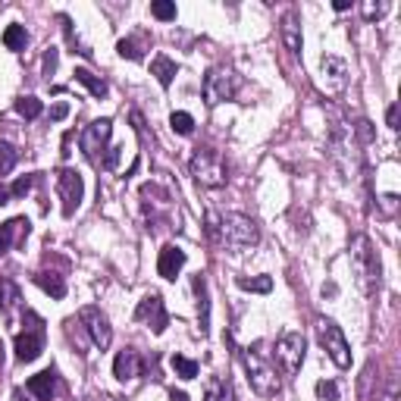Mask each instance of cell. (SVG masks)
I'll list each match as a JSON object with an SVG mask.
<instances>
[{
  "label": "cell",
  "mask_w": 401,
  "mask_h": 401,
  "mask_svg": "<svg viewBox=\"0 0 401 401\" xmlns=\"http://www.w3.org/2000/svg\"><path fill=\"white\" fill-rule=\"evenodd\" d=\"M241 364L248 370V382L257 395L264 398H273L276 392L282 389L279 382V373H276V364L270 360V351H266V342H254L241 351Z\"/></svg>",
  "instance_id": "1"
},
{
  "label": "cell",
  "mask_w": 401,
  "mask_h": 401,
  "mask_svg": "<svg viewBox=\"0 0 401 401\" xmlns=\"http://www.w3.org/2000/svg\"><path fill=\"white\" fill-rule=\"evenodd\" d=\"M351 264H355L358 282L364 288V295H376L380 292V282H382V264L380 254H376L373 241L367 235H355L351 239Z\"/></svg>",
  "instance_id": "2"
},
{
  "label": "cell",
  "mask_w": 401,
  "mask_h": 401,
  "mask_svg": "<svg viewBox=\"0 0 401 401\" xmlns=\"http://www.w3.org/2000/svg\"><path fill=\"white\" fill-rule=\"evenodd\" d=\"M261 241L257 223L245 214H223L219 217V245L229 251H248Z\"/></svg>",
  "instance_id": "3"
},
{
  "label": "cell",
  "mask_w": 401,
  "mask_h": 401,
  "mask_svg": "<svg viewBox=\"0 0 401 401\" xmlns=\"http://www.w3.org/2000/svg\"><path fill=\"white\" fill-rule=\"evenodd\" d=\"M188 170H192V179L201 188H223L229 182V170H226L223 154L214 151V147H198V151L192 154Z\"/></svg>",
  "instance_id": "4"
},
{
  "label": "cell",
  "mask_w": 401,
  "mask_h": 401,
  "mask_svg": "<svg viewBox=\"0 0 401 401\" xmlns=\"http://www.w3.org/2000/svg\"><path fill=\"white\" fill-rule=\"evenodd\" d=\"M239 85H241V78L235 75L229 66H210L204 82H201V94L210 107H217V104H223V100H232L235 94H239Z\"/></svg>",
  "instance_id": "5"
},
{
  "label": "cell",
  "mask_w": 401,
  "mask_h": 401,
  "mask_svg": "<svg viewBox=\"0 0 401 401\" xmlns=\"http://www.w3.org/2000/svg\"><path fill=\"white\" fill-rule=\"evenodd\" d=\"M26 317H28L31 326L26 329V333L16 335V342H13L16 360H22V364L35 360L44 351V323H41V317H38V313H31V311H26Z\"/></svg>",
  "instance_id": "6"
},
{
  "label": "cell",
  "mask_w": 401,
  "mask_h": 401,
  "mask_svg": "<svg viewBox=\"0 0 401 401\" xmlns=\"http://www.w3.org/2000/svg\"><path fill=\"white\" fill-rule=\"evenodd\" d=\"M304 348H308V342H304L301 333L279 335V342H276V360H279V367H282V373H286V376H295L298 370H301Z\"/></svg>",
  "instance_id": "7"
},
{
  "label": "cell",
  "mask_w": 401,
  "mask_h": 401,
  "mask_svg": "<svg viewBox=\"0 0 401 401\" xmlns=\"http://www.w3.org/2000/svg\"><path fill=\"white\" fill-rule=\"evenodd\" d=\"M320 345L326 348V355L333 358V364L339 370H348L351 367V351H348V342H345L342 329L333 323V320H320Z\"/></svg>",
  "instance_id": "8"
},
{
  "label": "cell",
  "mask_w": 401,
  "mask_h": 401,
  "mask_svg": "<svg viewBox=\"0 0 401 401\" xmlns=\"http://www.w3.org/2000/svg\"><path fill=\"white\" fill-rule=\"evenodd\" d=\"M57 192H60V201H63V217H73L82 204V194H85V182L75 170H66L63 167L57 172Z\"/></svg>",
  "instance_id": "9"
},
{
  "label": "cell",
  "mask_w": 401,
  "mask_h": 401,
  "mask_svg": "<svg viewBox=\"0 0 401 401\" xmlns=\"http://www.w3.org/2000/svg\"><path fill=\"white\" fill-rule=\"evenodd\" d=\"M110 132H113V123L110 120H94L85 125V132H82V154L88 157V160L98 163V157L104 154V147H107V141H110Z\"/></svg>",
  "instance_id": "10"
},
{
  "label": "cell",
  "mask_w": 401,
  "mask_h": 401,
  "mask_svg": "<svg viewBox=\"0 0 401 401\" xmlns=\"http://www.w3.org/2000/svg\"><path fill=\"white\" fill-rule=\"evenodd\" d=\"M78 320H82L85 329H88L94 348L107 351L110 342H113V326H110V320L104 317V313H100L98 308H82V311H78Z\"/></svg>",
  "instance_id": "11"
},
{
  "label": "cell",
  "mask_w": 401,
  "mask_h": 401,
  "mask_svg": "<svg viewBox=\"0 0 401 401\" xmlns=\"http://www.w3.org/2000/svg\"><path fill=\"white\" fill-rule=\"evenodd\" d=\"M135 320H141V323H147L157 335H160L163 329L170 326V313H167V308H163V298L157 295V292L145 295V298L138 301V308H135Z\"/></svg>",
  "instance_id": "12"
},
{
  "label": "cell",
  "mask_w": 401,
  "mask_h": 401,
  "mask_svg": "<svg viewBox=\"0 0 401 401\" xmlns=\"http://www.w3.org/2000/svg\"><path fill=\"white\" fill-rule=\"evenodd\" d=\"M145 373V360H141L138 351H132V348H125L116 355L113 360V376L120 382H129V380H135V376Z\"/></svg>",
  "instance_id": "13"
},
{
  "label": "cell",
  "mask_w": 401,
  "mask_h": 401,
  "mask_svg": "<svg viewBox=\"0 0 401 401\" xmlns=\"http://www.w3.org/2000/svg\"><path fill=\"white\" fill-rule=\"evenodd\" d=\"M185 266V251L176 248V245H163L160 248V257H157V273L163 279H176L179 270Z\"/></svg>",
  "instance_id": "14"
},
{
  "label": "cell",
  "mask_w": 401,
  "mask_h": 401,
  "mask_svg": "<svg viewBox=\"0 0 401 401\" xmlns=\"http://www.w3.org/2000/svg\"><path fill=\"white\" fill-rule=\"evenodd\" d=\"M26 386L38 401H51L60 392V376H57V370H41L38 376H31Z\"/></svg>",
  "instance_id": "15"
},
{
  "label": "cell",
  "mask_w": 401,
  "mask_h": 401,
  "mask_svg": "<svg viewBox=\"0 0 401 401\" xmlns=\"http://www.w3.org/2000/svg\"><path fill=\"white\" fill-rule=\"evenodd\" d=\"M345 82H348V66H345V60L326 53L323 57V85L329 91H342Z\"/></svg>",
  "instance_id": "16"
},
{
  "label": "cell",
  "mask_w": 401,
  "mask_h": 401,
  "mask_svg": "<svg viewBox=\"0 0 401 401\" xmlns=\"http://www.w3.org/2000/svg\"><path fill=\"white\" fill-rule=\"evenodd\" d=\"M192 288H194V298H198V317H201V335L210 333V298H207V279L194 276L192 279Z\"/></svg>",
  "instance_id": "17"
},
{
  "label": "cell",
  "mask_w": 401,
  "mask_h": 401,
  "mask_svg": "<svg viewBox=\"0 0 401 401\" xmlns=\"http://www.w3.org/2000/svg\"><path fill=\"white\" fill-rule=\"evenodd\" d=\"M282 41L292 53H301V22H298V13L288 10L282 16Z\"/></svg>",
  "instance_id": "18"
},
{
  "label": "cell",
  "mask_w": 401,
  "mask_h": 401,
  "mask_svg": "<svg viewBox=\"0 0 401 401\" xmlns=\"http://www.w3.org/2000/svg\"><path fill=\"white\" fill-rule=\"evenodd\" d=\"M151 73L157 75V82H160L163 88H170L172 78H176V73H179V66H176V60L167 57V53H157V57L151 60Z\"/></svg>",
  "instance_id": "19"
},
{
  "label": "cell",
  "mask_w": 401,
  "mask_h": 401,
  "mask_svg": "<svg viewBox=\"0 0 401 401\" xmlns=\"http://www.w3.org/2000/svg\"><path fill=\"white\" fill-rule=\"evenodd\" d=\"M31 279H35V286H41V288H44V292L51 295V298H57V301H60V298H66V282H63V279L57 276V273L38 270Z\"/></svg>",
  "instance_id": "20"
},
{
  "label": "cell",
  "mask_w": 401,
  "mask_h": 401,
  "mask_svg": "<svg viewBox=\"0 0 401 401\" xmlns=\"http://www.w3.org/2000/svg\"><path fill=\"white\" fill-rule=\"evenodd\" d=\"M16 232H28V219L26 217H16V219H10V223L0 226V254H6V251L13 248Z\"/></svg>",
  "instance_id": "21"
},
{
  "label": "cell",
  "mask_w": 401,
  "mask_h": 401,
  "mask_svg": "<svg viewBox=\"0 0 401 401\" xmlns=\"http://www.w3.org/2000/svg\"><path fill=\"white\" fill-rule=\"evenodd\" d=\"M204 401H235L232 398V382L226 380V376H214V380L207 382Z\"/></svg>",
  "instance_id": "22"
},
{
  "label": "cell",
  "mask_w": 401,
  "mask_h": 401,
  "mask_svg": "<svg viewBox=\"0 0 401 401\" xmlns=\"http://www.w3.org/2000/svg\"><path fill=\"white\" fill-rule=\"evenodd\" d=\"M16 301H19V286H16L13 279L0 276V311H4L6 317H10V313H13Z\"/></svg>",
  "instance_id": "23"
},
{
  "label": "cell",
  "mask_w": 401,
  "mask_h": 401,
  "mask_svg": "<svg viewBox=\"0 0 401 401\" xmlns=\"http://www.w3.org/2000/svg\"><path fill=\"white\" fill-rule=\"evenodd\" d=\"M75 82H82L85 85V88H88L91 94H94V98H107V82H104V78H98V75H94V73H88V69H75Z\"/></svg>",
  "instance_id": "24"
},
{
  "label": "cell",
  "mask_w": 401,
  "mask_h": 401,
  "mask_svg": "<svg viewBox=\"0 0 401 401\" xmlns=\"http://www.w3.org/2000/svg\"><path fill=\"white\" fill-rule=\"evenodd\" d=\"M4 44H6V51H26V44H28V35H26V26H6L4 31Z\"/></svg>",
  "instance_id": "25"
},
{
  "label": "cell",
  "mask_w": 401,
  "mask_h": 401,
  "mask_svg": "<svg viewBox=\"0 0 401 401\" xmlns=\"http://www.w3.org/2000/svg\"><path fill=\"white\" fill-rule=\"evenodd\" d=\"M239 282V288H245V292H257V295H266V292H273V279L270 276H239L235 279Z\"/></svg>",
  "instance_id": "26"
},
{
  "label": "cell",
  "mask_w": 401,
  "mask_h": 401,
  "mask_svg": "<svg viewBox=\"0 0 401 401\" xmlns=\"http://www.w3.org/2000/svg\"><path fill=\"white\" fill-rule=\"evenodd\" d=\"M172 370H176V376H182V380H194L198 376V360L192 358H182V355H172Z\"/></svg>",
  "instance_id": "27"
},
{
  "label": "cell",
  "mask_w": 401,
  "mask_h": 401,
  "mask_svg": "<svg viewBox=\"0 0 401 401\" xmlns=\"http://www.w3.org/2000/svg\"><path fill=\"white\" fill-rule=\"evenodd\" d=\"M41 110H44V104L38 98H31V94H28V98L16 100V113L26 116V120H38V116H41Z\"/></svg>",
  "instance_id": "28"
},
{
  "label": "cell",
  "mask_w": 401,
  "mask_h": 401,
  "mask_svg": "<svg viewBox=\"0 0 401 401\" xmlns=\"http://www.w3.org/2000/svg\"><path fill=\"white\" fill-rule=\"evenodd\" d=\"M16 160H19V151H16L10 141H0V176H6L16 167Z\"/></svg>",
  "instance_id": "29"
},
{
  "label": "cell",
  "mask_w": 401,
  "mask_h": 401,
  "mask_svg": "<svg viewBox=\"0 0 401 401\" xmlns=\"http://www.w3.org/2000/svg\"><path fill=\"white\" fill-rule=\"evenodd\" d=\"M170 125H172V132H179V135H192L194 132V120H192V113H172L170 116Z\"/></svg>",
  "instance_id": "30"
},
{
  "label": "cell",
  "mask_w": 401,
  "mask_h": 401,
  "mask_svg": "<svg viewBox=\"0 0 401 401\" xmlns=\"http://www.w3.org/2000/svg\"><path fill=\"white\" fill-rule=\"evenodd\" d=\"M60 22H63V35H66L69 47H75V53H82V57H91L88 47L78 44V38H75V31H73V22H69V16H60Z\"/></svg>",
  "instance_id": "31"
},
{
  "label": "cell",
  "mask_w": 401,
  "mask_h": 401,
  "mask_svg": "<svg viewBox=\"0 0 401 401\" xmlns=\"http://www.w3.org/2000/svg\"><path fill=\"white\" fill-rule=\"evenodd\" d=\"M116 53H120V57H125V60H141V57H145L141 44L132 41V38H123V41L116 44Z\"/></svg>",
  "instance_id": "32"
},
{
  "label": "cell",
  "mask_w": 401,
  "mask_h": 401,
  "mask_svg": "<svg viewBox=\"0 0 401 401\" xmlns=\"http://www.w3.org/2000/svg\"><path fill=\"white\" fill-rule=\"evenodd\" d=\"M151 13H154L160 22H172V19H176V4H170V0H154V4H151Z\"/></svg>",
  "instance_id": "33"
},
{
  "label": "cell",
  "mask_w": 401,
  "mask_h": 401,
  "mask_svg": "<svg viewBox=\"0 0 401 401\" xmlns=\"http://www.w3.org/2000/svg\"><path fill=\"white\" fill-rule=\"evenodd\" d=\"M204 229H207V239L214 241V245H219V214L207 210V217H204Z\"/></svg>",
  "instance_id": "34"
},
{
  "label": "cell",
  "mask_w": 401,
  "mask_h": 401,
  "mask_svg": "<svg viewBox=\"0 0 401 401\" xmlns=\"http://www.w3.org/2000/svg\"><path fill=\"white\" fill-rule=\"evenodd\" d=\"M35 182H38V172H35V176H22L19 182H16V185L10 188V198H26V194L31 192V185H35Z\"/></svg>",
  "instance_id": "35"
},
{
  "label": "cell",
  "mask_w": 401,
  "mask_h": 401,
  "mask_svg": "<svg viewBox=\"0 0 401 401\" xmlns=\"http://www.w3.org/2000/svg\"><path fill=\"white\" fill-rule=\"evenodd\" d=\"M317 398H320V401H339V389H335V382L320 380V382H317Z\"/></svg>",
  "instance_id": "36"
},
{
  "label": "cell",
  "mask_w": 401,
  "mask_h": 401,
  "mask_svg": "<svg viewBox=\"0 0 401 401\" xmlns=\"http://www.w3.org/2000/svg\"><path fill=\"white\" fill-rule=\"evenodd\" d=\"M41 73H44V78H51L53 73H57V47H47V51H44Z\"/></svg>",
  "instance_id": "37"
},
{
  "label": "cell",
  "mask_w": 401,
  "mask_h": 401,
  "mask_svg": "<svg viewBox=\"0 0 401 401\" xmlns=\"http://www.w3.org/2000/svg\"><path fill=\"white\" fill-rule=\"evenodd\" d=\"M116 163H120V147H110L107 157L100 160V167H104V170H116Z\"/></svg>",
  "instance_id": "38"
},
{
  "label": "cell",
  "mask_w": 401,
  "mask_h": 401,
  "mask_svg": "<svg viewBox=\"0 0 401 401\" xmlns=\"http://www.w3.org/2000/svg\"><path fill=\"white\" fill-rule=\"evenodd\" d=\"M386 10H389L386 4H364V16H367V19H376V16H382Z\"/></svg>",
  "instance_id": "39"
},
{
  "label": "cell",
  "mask_w": 401,
  "mask_h": 401,
  "mask_svg": "<svg viewBox=\"0 0 401 401\" xmlns=\"http://www.w3.org/2000/svg\"><path fill=\"white\" fill-rule=\"evenodd\" d=\"M386 123H389V129H398V104H392L386 110Z\"/></svg>",
  "instance_id": "40"
},
{
  "label": "cell",
  "mask_w": 401,
  "mask_h": 401,
  "mask_svg": "<svg viewBox=\"0 0 401 401\" xmlns=\"http://www.w3.org/2000/svg\"><path fill=\"white\" fill-rule=\"evenodd\" d=\"M66 113H69V104H57V107L51 110V120H63Z\"/></svg>",
  "instance_id": "41"
},
{
  "label": "cell",
  "mask_w": 401,
  "mask_h": 401,
  "mask_svg": "<svg viewBox=\"0 0 401 401\" xmlns=\"http://www.w3.org/2000/svg\"><path fill=\"white\" fill-rule=\"evenodd\" d=\"M348 6H351L348 0H335V4H333V10H335V13H345V10H348Z\"/></svg>",
  "instance_id": "42"
},
{
  "label": "cell",
  "mask_w": 401,
  "mask_h": 401,
  "mask_svg": "<svg viewBox=\"0 0 401 401\" xmlns=\"http://www.w3.org/2000/svg\"><path fill=\"white\" fill-rule=\"evenodd\" d=\"M170 398H172V401H188V395H185V392H176V389L170 392Z\"/></svg>",
  "instance_id": "43"
},
{
  "label": "cell",
  "mask_w": 401,
  "mask_h": 401,
  "mask_svg": "<svg viewBox=\"0 0 401 401\" xmlns=\"http://www.w3.org/2000/svg\"><path fill=\"white\" fill-rule=\"evenodd\" d=\"M6 201H10V188L0 185V204H6Z\"/></svg>",
  "instance_id": "44"
},
{
  "label": "cell",
  "mask_w": 401,
  "mask_h": 401,
  "mask_svg": "<svg viewBox=\"0 0 401 401\" xmlns=\"http://www.w3.org/2000/svg\"><path fill=\"white\" fill-rule=\"evenodd\" d=\"M88 401H113V398H110V395H91Z\"/></svg>",
  "instance_id": "45"
}]
</instances>
